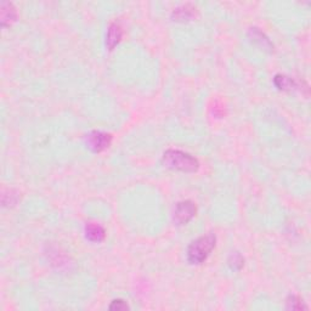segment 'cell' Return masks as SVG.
<instances>
[{
  "instance_id": "cell-2",
  "label": "cell",
  "mask_w": 311,
  "mask_h": 311,
  "mask_svg": "<svg viewBox=\"0 0 311 311\" xmlns=\"http://www.w3.org/2000/svg\"><path fill=\"white\" fill-rule=\"evenodd\" d=\"M216 236L208 234L206 236L198 237L187 248V260L192 265H200L207 260L210 253L215 248Z\"/></svg>"
},
{
  "instance_id": "cell-12",
  "label": "cell",
  "mask_w": 311,
  "mask_h": 311,
  "mask_svg": "<svg viewBox=\"0 0 311 311\" xmlns=\"http://www.w3.org/2000/svg\"><path fill=\"white\" fill-rule=\"evenodd\" d=\"M18 192H16L15 190H6L4 193H3L2 197V202L3 206L4 207H12L15 206L18 202Z\"/></svg>"
},
{
  "instance_id": "cell-3",
  "label": "cell",
  "mask_w": 311,
  "mask_h": 311,
  "mask_svg": "<svg viewBox=\"0 0 311 311\" xmlns=\"http://www.w3.org/2000/svg\"><path fill=\"white\" fill-rule=\"evenodd\" d=\"M112 144V135L111 134L103 133V132H90L85 135V145L87 147L95 153L105 151L106 148L109 147Z\"/></svg>"
},
{
  "instance_id": "cell-13",
  "label": "cell",
  "mask_w": 311,
  "mask_h": 311,
  "mask_svg": "<svg viewBox=\"0 0 311 311\" xmlns=\"http://www.w3.org/2000/svg\"><path fill=\"white\" fill-rule=\"evenodd\" d=\"M228 265H230V267L232 270H241L243 267V265H245V259L242 258V255H241L240 253L235 252L230 255V258H228Z\"/></svg>"
},
{
  "instance_id": "cell-11",
  "label": "cell",
  "mask_w": 311,
  "mask_h": 311,
  "mask_svg": "<svg viewBox=\"0 0 311 311\" xmlns=\"http://www.w3.org/2000/svg\"><path fill=\"white\" fill-rule=\"evenodd\" d=\"M286 307L288 310H307V305L298 295H289L286 299Z\"/></svg>"
},
{
  "instance_id": "cell-4",
  "label": "cell",
  "mask_w": 311,
  "mask_h": 311,
  "mask_svg": "<svg viewBox=\"0 0 311 311\" xmlns=\"http://www.w3.org/2000/svg\"><path fill=\"white\" fill-rule=\"evenodd\" d=\"M197 208L191 201H182L176 203L175 210H174V221L178 225H185L193 219L196 215Z\"/></svg>"
},
{
  "instance_id": "cell-5",
  "label": "cell",
  "mask_w": 311,
  "mask_h": 311,
  "mask_svg": "<svg viewBox=\"0 0 311 311\" xmlns=\"http://www.w3.org/2000/svg\"><path fill=\"white\" fill-rule=\"evenodd\" d=\"M17 11L12 3L3 2L0 4V21H2L3 27L10 26L16 21Z\"/></svg>"
},
{
  "instance_id": "cell-9",
  "label": "cell",
  "mask_w": 311,
  "mask_h": 311,
  "mask_svg": "<svg viewBox=\"0 0 311 311\" xmlns=\"http://www.w3.org/2000/svg\"><path fill=\"white\" fill-rule=\"evenodd\" d=\"M248 35H249V38H251L252 42L257 43V44L260 45L261 48L265 49V50H269V51L273 50L274 45L271 44V42L269 41V38H267V36L265 35L263 32H260V30H259L258 28H251V29H249Z\"/></svg>"
},
{
  "instance_id": "cell-6",
  "label": "cell",
  "mask_w": 311,
  "mask_h": 311,
  "mask_svg": "<svg viewBox=\"0 0 311 311\" xmlns=\"http://www.w3.org/2000/svg\"><path fill=\"white\" fill-rule=\"evenodd\" d=\"M122 36H123L122 27L115 22L112 23L111 26L108 27L107 34H106V47L108 48V50H113V49L120 44Z\"/></svg>"
},
{
  "instance_id": "cell-1",
  "label": "cell",
  "mask_w": 311,
  "mask_h": 311,
  "mask_svg": "<svg viewBox=\"0 0 311 311\" xmlns=\"http://www.w3.org/2000/svg\"><path fill=\"white\" fill-rule=\"evenodd\" d=\"M162 162L167 168L172 170H179L184 173H195L200 168V162L190 153L180 150H168L164 152Z\"/></svg>"
},
{
  "instance_id": "cell-8",
  "label": "cell",
  "mask_w": 311,
  "mask_h": 311,
  "mask_svg": "<svg viewBox=\"0 0 311 311\" xmlns=\"http://www.w3.org/2000/svg\"><path fill=\"white\" fill-rule=\"evenodd\" d=\"M85 236H87V239L91 241V242L99 243L105 240L106 232L102 226L94 224V222H89V224H87V226H85Z\"/></svg>"
},
{
  "instance_id": "cell-10",
  "label": "cell",
  "mask_w": 311,
  "mask_h": 311,
  "mask_svg": "<svg viewBox=\"0 0 311 311\" xmlns=\"http://www.w3.org/2000/svg\"><path fill=\"white\" fill-rule=\"evenodd\" d=\"M274 84L276 85V88H279L280 90L283 91H292L297 88V83H295L294 79L285 74L275 75V78H274Z\"/></svg>"
},
{
  "instance_id": "cell-14",
  "label": "cell",
  "mask_w": 311,
  "mask_h": 311,
  "mask_svg": "<svg viewBox=\"0 0 311 311\" xmlns=\"http://www.w3.org/2000/svg\"><path fill=\"white\" fill-rule=\"evenodd\" d=\"M129 309V306H128V304L124 300L122 299H115L111 303V305H109V310H127Z\"/></svg>"
},
{
  "instance_id": "cell-7",
  "label": "cell",
  "mask_w": 311,
  "mask_h": 311,
  "mask_svg": "<svg viewBox=\"0 0 311 311\" xmlns=\"http://www.w3.org/2000/svg\"><path fill=\"white\" fill-rule=\"evenodd\" d=\"M196 8L186 4L173 11V18L174 21H178V22H187L196 16Z\"/></svg>"
}]
</instances>
